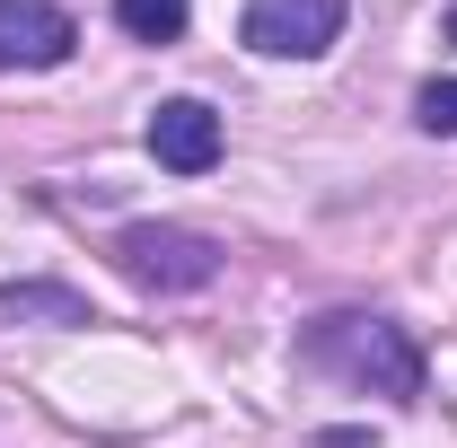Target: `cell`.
I'll list each match as a JSON object with an SVG mask.
<instances>
[{"instance_id":"cell-9","label":"cell","mask_w":457,"mask_h":448,"mask_svg":"<svg viewBox=\"0 0 457 448\" xmlns=\"http://www.w3.org/2000/svg\"><path fill=\"white\" fill-rule=\"evenodd\" d=\"M326 448H378V440H370L361 422H343V431H326Z\"/></svg>"},{"instance_id":"cell-1","label":"cell","mask_w":457,"mask_h":448,"mask_svg":"<svg viewBox=\"0 0 457 448\" xmlns=\"http://www.w3.org/2000/svg\"><path fill=\"white\" fill-rule=\"evenodd\" d=\"M299 352H308L317 369H335L343 387L396 395V404H413V395H422V352H413V335H404L396 317L335 308V317H317V326L299 335Z\"/></svg>"},{"instance_id":"cell-8","label":"cell","mask_w":457,"mask_h":448,"mask_svg":"<svg viewBox=\"0 0 457 448\" xmlns=\"http://www.w3.org/2000/svg\"><path fill=\"white\" fill-rule=\"evenodd\" d=\"M413 123L440 132V141H457V79H431V88L413 97Z\"/></svg>"},{"instance_id":"cell-5","label":"cell","mask_w":457,"mask_h":448,"mask_svg":"<svg viewBox=\"0 0 457 448\" xmlns=\"http://www.w3.org/2000/svg\"><path fill=\"white\" fill-rule=\"evenodd\" d=\"M150 159L168 176H212L220 168V114L203 106V97H168V106L150 114Z\"/></svg>"},{"instance_id":"cell-6","label":"cell","mask_w":457,"mask_h":448,"mask_svg":"<svg viewBox=\"0 0 457 448\" xmlns=\"http://www.w3.org/2000/svg\"><path fill=\"white\" fill-rule=\"evenodd\" d=\"M0 326H88V299L71 281H9L0 290Z\"/></svg>"},{"instance_id":"cell-3","label":"cell","mask_w":457,"mask_h":448,"mask_svg":"<svg viewBox=\"0 0 457 448\" xmlns=\"http://www.w3.org/2000/svg\"><path fill=\"white\" fill-rule=\"evenodd\" d=\"M343 18H352V0H246V54L264 62H317L326 45L343 36Z\"/></svg>"},{"instance_id":"cell-10","label":"cell","mask_w":457,"mask_h":448,"mask_svg":"<svg viewBox=\"0 0 457 448\" xmlns=\"http://www.w3.org/2000/svg\"><path fill=\"white\" fill-rule=\"evenodd\" d=\"M449 36H457V9H449Z\"/></svg>"},{"instance_id":"cell-7","label":"cell","mask_w":457,"mask_h":448,"mask_svg":"<svg viewBox=\"0 0 457 448\" xmlns=\"http://www.w3.org/2000/svg\"><path fill=\"white\" fill-rule=\"evenodd\" d=\"M185 18H194V0H114V27L141 36V45H176Z\"/></svg>"},{"instance_id":"cell-4","label":"cell","mask_w":457,"mask_h":448,"mask_svg":"<svg viewBox=\"0 0 457 448\" xmlns=\"http://www.w3.org/2000/svg\"><path fill=\"white\" fill-rule=\"evenodd\" d=\"M79 27L62 0H0V71H54L71 62Z\"/></svg>"},{"instance_id":"cell-2","label":"cell","mask_w":457,"mask_h":448,"mask_svg":"<svg viewBox=\"0 0 457 448\" xmlns=\"http://www.w3.org/2000/svg\"><path fill=\"white\" fill-rule=\"evenodd\" d=\"M114 264L141 290L176 299V290H212L220 281V246L203 228H176V220H132V228H114Z\"/></svg>"}]
</instances>
